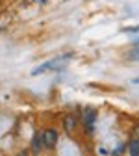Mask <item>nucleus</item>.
<instances>
[{
  "label": "nucleus",
  "mask_w": 139,
  "mask_h": 156,
  "mask_svg": "<svg viewBox=\"0 0 139 156\" xmlns=\"http://www.w3.org/2000/svg\"><path fill=\"white\" fill-rule=\"evenodd\" d=\"M132 58H135V60H137V58H139V47L135 48V52H134V56H132Z\"/></svg>",
  "instance_id": "nucleus-7"
},
{
  "label": "nucleus",
  "mask_w": 139,
  "mask_h": 156,
  "mask_svg": "<svg viewBox=\"0 0 139 156\" xmlns=\"http://www.w3.org/2000/svg\"><path fill=\"white\" fill-rule=\"evenodd\" d=\"M95 115H96V112H95V110H85V112H84V121H85L89 126H91V125H93V121H95Z\"/></svg>",
  "instance_id": "nucleus-5"
},
{
  "label": "nucleus",
  "mask_w": 139,
  "mask_h": 156,
  "mask_svg": "<svg viewBox=\"0 0 139 156\" xmlns=\"http://www.w3.org/2000/svg\"><path fill=\"white\" fill-rule=\"evenodd\" d=\"M69 56H61V58H54V60H50V62H47V63H43V65H39V67H35L33 71H32V74L35 76V74H41V73H47V71H52V69H59L65 62L63 60H67Z\"/></svg>",
  "instance_id": "nucleus-1"
},
{
  "label": "nucleus",
  "mask_w": 139,
  "mask_h": 156,
  "mask_svg": "<svg viewBox=\"0 0 139 156\" xmlns=\"http://www.w3.org/2000/svg\"><path fill=\"white\" fill-rule=\"evenodd\" d=\"M32 149L35 154H41L43 152V138H41V134H35L33 136V140H32Z\"/></svg>",
  "instance_id": "nucleus-3"
},
{
  "label": "nucleus",
  "mask_w": 139,
  "mask_h": 156,
  "mask_svg": "<svg viewBox=\"0 0 139 156\" xmlns=\"http://www.w3.org/2000/svg\"><path fill=\"white\" fill-rule=\"evenodd\" d=\"M63 126H65L67 132H72L74 126H76V117H74V115H67L65 119H63Z\"/></svg>",
  "instance_id": "nucleus-4"
},
{
  "label": "nucleus",
  "mask_w": 139,
  "mask_h": 156,
  "mask_svg": "<svg viewBox=\"0 0 139 156\" xmlns=\"http://www.w3.org/2000/svg\"><path fill=\"white\" fill-rule=\"evenodd\" d=\"M135 134H137V141H139V126H137V132Z\"/></svg>",
  "instance_id": "nucleus-9"
},
{
  "label": "nucleus",
  "mask_w": 139,
  "mask_h": 156,
  "mask_svg": "<svg viewBox=\"0 0 139 156\" xmlns=\"http://www.w3.org/2000/svg\"><path fill=\"white\" fill-rule=\"evenodd\" d=\"M41 138H43V145L47 149H52V147H56V143L59 140V134L56 128H47L45 132H41Z\"/></svg>",
  "instance_id": "nucleus-2"
},
{
  "label": "nucleus",
  "mask_w": 139,
  "mask_h": 156,
  "mask_svg": "<svg viewBox=\"0 0 139 156\" xmlns=\"http://www.w3.org/2000/svg\"><path fill=\"white\" fill-rule=\"evenodd\" d=\"M17 156H28V152H26V151H23V152H19Z\"/></svg>",
  "instance_id": "nucleus-8"
},
{
  "label": "nucleus",
  "mask_w": 139,
  "mask_h": 156,
  "mask_svg": "<svg viewBox=\"0 0 139 156\" xmlns=\"http://www.w3.org/2000/svg\"><path fill=\"white\" fill-rule=\"evenodd\" d=\"M128 151H130V156H139V141H132L128 145Z\"/></svg>",
  "instance_id": "nucleus-6"
}]
</instances>
